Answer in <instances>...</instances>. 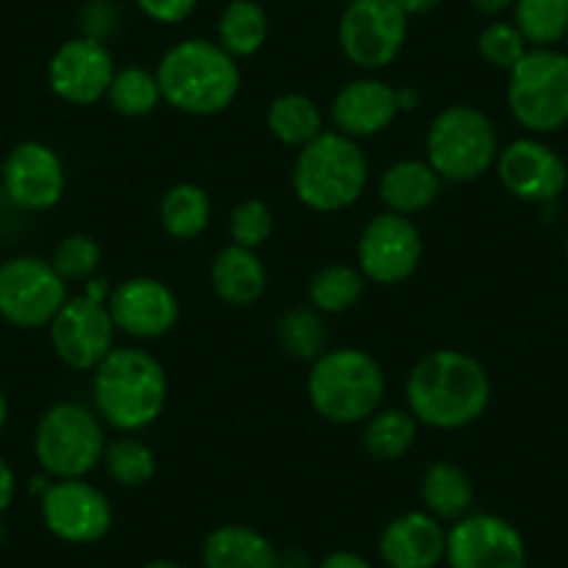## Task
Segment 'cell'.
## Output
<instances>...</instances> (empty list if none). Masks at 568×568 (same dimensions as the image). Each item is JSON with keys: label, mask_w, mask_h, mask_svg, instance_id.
Listing matches in <instances>:
<instances>
[{"label": "cell", "mask_w": 568, "mask_h": 568, "mask_svg": "<svg viewBox=\"0 0 568 568\" xmlns=\"http://www.w3.org/2000/svg\"><path fill=\"white\" fill-rule=\"evenodd\" d=\"M409 413L433 429H463L488 409L490 379L471 354L444 348L418 359L407 376Z\"/></svg>", "instance_id": "1"}, {"label": "cell", "mask_w": 568, "mask_h": 568, "mask_svg": "<svg viewBox=\"0 0 568 568\" xmlns=\"http://www.w3.org/2000/svg\"><path fill=\"white\" fill-rule=\"evenodd\" d=\"M98 415L114 429L136 433L154 424L168 402V374L145 348H112L92 382Z\"/></svg>", "instance_id": "2"}, {"label": "cell", "mask_w": 568, "mask_h": 568, "mask_svg": "<svg viewBox=\"0 0 568 568\" xmlns=\"http://www.w3.org/2000/svg\"><path fill=\"white\" fill-rule=\"evenodd\" d=\"M162 101L195 118L226 112L240 92L237 59L212 40H184L156 68Z\"/></svg>", "instance_id": "3"}, {"label": "cell", "mask_w": 568, "mask_h": 568, "mask_svg": "<svg viewBox=\"0 0 568 568\" xmlns=\"http://www.w3.org/2000/svg\"><path fill=\"white\" fill-rule=\"evenodd\" d=\"M368 160L357 140L341 131H324L307 142L293 165V190L315 212H341L363 195Z\"/></svg>", "instance_id": "4"}, {"label": "cell", "mask_w": 568, "mask_h": 568, "mask_svg": "<svg viewBox=\"0 0 568 568\" xmlns=\"http://www.w3.org/2000/svg\"><path fill=\"white\" fill-rule=\"evenodd\" d=\"M307 396L321 418L332 424H359L379 409L385 374L363 348H332L313 363Z\"/></svg>", "instance_id": "5"}, {"label": "cell", "mask_w": 568, "mask_h": 568, "mask_svg": "<svg viewBox=\"0 0 568 568\" xmlns=\"http://www.w3.org/2000/svg\"><path fill=\"white\" fill-rule=\"evenodd\" d=\"M106 438L101 418L75 402L53 404L37 424L34 455L57 479H84L103 463Z\"/></svg>", "instance_id": "6"}, {"label": "cell", "mask_w": 568, "mask_h": 568, "mask_svg": "<svg viewBox=\"0 0 568 568\" xmlns=\"http://www.w3.org/2000/svg\"><path fill=\"white\" fill-rule=\"evenodd\" d=\"M426 156L446 182H474L499 156V136L479 109L449 106L429 125Z\"/></svg>", "instance_id": "7"}, {"label": "cell", "mask_w": 568, "mask_h": 568, "mask_svg": "<svg viewBox=\"0 0 568 568\" xmlns=\"http://www.w3.org/2000/svg\"><path fill=\"white\" fill-rule=\"evenodd\" d=\"M507 103L518 125L551 134L568 123V53L532 48L510 70Z\"/></svg>", "instance_id": "8"}, {"label": "cell", "mask_w": 568, "mask_h": 568, "mask_svg": "<svg viewBox=\"0 0 568 568\" xmlns=\"http://www.w3.org/2000/svg\"><path fill=\"white\" fill-rule=\"evenodd\" d=\"M68 302L64 278L40 256H12L0 265V318L18 329L51 324Z\"/></svg>", "instance_id": "9"}, {"label": "cell", "mask_w": 568, "mask_h": 568, "mask_svg": "<svg viewBox=\"0 0 568 568\" xmlns=\"http://www.w3.org/2000/svg\"><path fill=\"white\" fill-rule=\"evenodd\" d=\"M407 20L398 0H348L337 31L343 53L363 70L387 68L402 53Z\"/></svg>", "instance_id": "10"}, {"label": "cell", "mask_w": 568, "mask_h": 568, "mask_svg": "<svg viewBox=\"0 0 568 568\" xmlns=\"http://www.w3.org/2000/svg\"><path fill=\"white\" fill-rule=\"evenodd\" d=\"M449 568H527L521 532L494 513H468L446 532Z\"/></svg>", "instance_id": "11"}, {"label": "cell", "mask_w": 568, "mask_h": 568, "mask_svg": "<svg viewBox=\"0 0 568 568\" xmlns=\"http://www.w3.org/2000/svg\"><path fill=\"white\" fill-rule=\"evenodd\" d=\"M48 326H51L53 352L73 371H95L114 348L118 329L106 302L87 293L68 298Z\"/></svg>", "instance_id": "12"}, {"label": "cell", "mask_w": 568, "mask_h": 568, "mask_svg": "<svg viewBox=\"0 0 568 568\" xmlns=\"http://www.w3.org/2000/svg\"><path fill=\"white\" fill-rule=\"evenodd\" d=\"M42 521L64 544H95L112 529L106 494L87 479H57L42 494Z\"/></svg>", "instance_id": "13"}, {"label": "cell", "mask_w": 568, "mask_h": 568, "mask_svg": "<svg viewBox=\"0 0 568 568\" xmlns=\"http://www.w3.org/2000/svg\"><path fill=\"white\" fill-rule=\"evenodd\" d=\"M420 232L407 215L385 212L363 229L357 245L359 271L376 284H398L415 273L420 262Z\"/></svg>", "instance_id": "14"}, {"label": "cell", "mask_w": 568, "mask_h": 568, "mask_svg": "<svg viewBox=\"0 0 568 568\" xmlns=\"http://www.w3.org/2000/svg\"><path fill=\"white\" fill-rule=\"evenodd\" d=\"M112 53L98 37L68 40L48 64V84L53 95L75 106H90L101 101L114 79Z\"/></svg>", "instance_id": "15"}, {"label": "cell", "mask_w": 568, "mask_h": 568, "mask_svg": "<svg viewBox=\"0 0 568 568\" xmlns=\"http://www.w3.org/2000/svg\"><path fill=\"white\" fill-rule=\"evenodd\" d=\"M109 315L114 329L140 341H156L168 335L179 321V298L165 282L151 276L125 278L109 293Z\"/></svg>", "instance_id": "16"}, {"label": "cell", "mask_w": 568, "mask_h": 568, "mask_svg": "<svg viewBox=\"0 0 568 568\" xmlns=\"http://www.w3.org/2000/svg\"><path fill=\"white\" fill-rule=\"evenodd\" d=\"M496 173L510 195L527 204H549L568 182L566 162L532 136L513 140L496 156Z\"/></svg>", "instance_id": "17"}, {"label": "cell", "mask_w": 568, "mask_h": 568, "mask_svg": "<svg viewBox=\"0 0 568 568\" xmlns=\"http://www.w3.org/2000/svg\"><path fill=\"white\" fill-rule=\"evenodd\" d=\"M64 184L62 156L45 142H20L3 162V187L20 210H51L62 201Z\"/></svg>", "instance_id": "18"}, {"label": "cell", "mask_w": 568, "mask_h": 568, "mask_svg": "<svg viewBox=\"0 0 568 568\" xmlns=\"http://www.w3.org/2000/svg\"><path fill=\"white\" fill-rule=\"evenodd\" d=\"M379 557L387 568H438L446 560V529L426 510L404 513L382 532Z\"/></svg>", "instance_id": "19"}, {"label": "cell", "mask_w": 568, "mask_h": 568, "mask_svg": "<svg viewBox=\"0 0 568 568\" xmlns=\"http://www.w3.org/2000/svg\"><path fill=\"white\" fill-rule=\"evenodd\" d=\"M396 90L379 79L352 81L332 101V120L337 131L352 140L379 134L396 120Z\"/></svg>", "instance_id": "20"}, {"label": "cell", "mask_w": 568, "mask_h": 568, "mask_svg": "<svg viewBox=\"0 0 568 568\" xmlns=\"http://www.w3.org/2000/svg\"><path fill=\"white\" fill-rule=\"evenodd\" d=\"M201 560L204 568H278V551L254 527L223 524L206 535Z\"/></svg>", "instance_id": "21"}, {"label": "cell", "mask_w": 568, "mask_h": 568, "mask_svg": "<svg viewBox=\"0 0 568 568\" xmlns=\"http://www.w3.org/2000/svg\"><path fill=\"white\" fill-rule=\"evenodd\" d=\"M212 287L234 307H251L267 287V273L260 256L243 245H226L212 260Z\"/></svg>", "instance_id": "22"}, {"label": "cell", "mask_w": 568, "mask_h": 568, "mask_svg": "<svg viewBox=\"0 0 568 568\" xmlns=\"http://www.w3.org/2000/svg\"><path fill=\"white\" fill-rule=\"evenodd\" d=\"M444 179L429 162L402 160L387 168L379 179V199L396 215H418L438 199Z\"/></svg>", "instance_id": "23"}, {"label": "cell", "mask_w": 568, "mask_h": 568, "mask_svg": "<svg viewBox=\"0 0 568 568\" xmlns=\"http://www.w3.org/2000/svg\"><path fill=\"white\" fill-rule=\"evenodd\" d=\"M420 501L438 521H460L474 505L471 477L457 463H433L420 479Z\"/></svg>", "instance_id": "24"}, {"label": "cell", "mask_w": 568, "mask_h": 568, "mask_svg": "<svg viewBox=\"0 0 568 568\" xmlns=\"http://www.w3.org/2000/svg\"><path fill=\"white\" fill-rule=\"evenodd\" d=\"M267 129L278 142L291 149H304L307 142L324 134V114L313 98L302 92H284L267 109Z\"/></svg>", "instance_id": "25"}, {"label": "cell", "mask_w": 568, "mask_h": 568, "mask_svg": "<svg viewBox=\"0 0 568 568\" xmlns=\"http://www.w3.org/2000/svg\"><path fill=\"white\" fill-rule=\"evenodd\" d=\"M267 40V18L256 0H229L217 23V45L234 59L254 57Z\"/></svg>", "instance_id": "26"}, {"label": "cell", "mask_w": 568, "mask_h": 568, "mask_svg": "<svg viewBox=\"0 0 568 568\" xmlns=\"http://www.w3.org/2000/svg\"><path fill=\"white\" fill-rule=\"evenodd\" d=\"M162 226L171 237L193 240L210 226L212 201L199 184H176L165 193L160 206Z\"/></svg>", "instance_id": "27"}, {"label": "cell", "mask_w": 568, "mask_h": 568, "mask_svg": "<svg viewBox=\"0 0 568 568\" xmlns=\"http://www.w3.org/2000/svg\"><path fill=\"white\" fill-rule=\"evenodd\" d=\"M418 435V420L413 413L404 409H376L368 420H365L363 446L371 457L376 460H398L407 455Z\"/></svg>", "instance_id": "28"}, {"label": "cell", "mask_w": 568, "mask_h": 568, "mask_svg": "<svg viewBox=\"0 0 568 568\" xmlns=\"http://www.w3.org/2000/svg\"><path fill=\"white\" fill-rule=\"evenodd\" d=\"M516 29L535 48H551L568 34V0H516Z\"/></svg>", "instance_id": "29"}, {"label": "cell", "mask_w": 568, "mask_h": 568, "mask_svg": "<svg viewBox=\"0 0 568 568\" xmlns=\"http://www.w3.org/2000/svg\"><path fill=\"white\" fill-rule=\"evenodd\" d=\"M365 276L352 265H326L310 282V302L315 310L341 315L363 298Z\"/></svg>", "instance_id": "30"}, {"label": "cell", "mask_w": 568, "mask_h": 568, "mask_svg": "<svg viewBox=\"0 0 568 568\" xmlns=\"http://www.w3.org/2000/svg\"><path fill=\"white\" fill-rule=\"evenodd\" d=\"M106 98L114 112L123 118H145L160 106L162 90L156 73L142 68H125L114 73Z\"/></svg>", "instance_id": "31"}, {"label": "cell", "mask_w": 568, "mask_h": 568, "mask_svg": "<svg viewBox=\"0 0 568 568\" xmlns=\"http://www.w3.org/2000/svg\"><path fill=\"white\" fill-rule=\"evenodd\" d=\"M278 346L296 359H315L326 352V329L324 321L315 310L310 307H293L278 318L276 326Z\"/></svg>", "instance_id": "32"}, {"label": "cell", "mask_w": 568, "mask_h": 568, "mask_svg": "<svg viewBox=\"0 0 568 568\" xmlns=\"http://www.w3.org/2000/svg\"><path fill=\"white\" fill-rule=\"evenodd\" d=\"M103 463H106L109 477L118 485H123V488H142L156 474L154 452L131 438L112 440L106 452H103Z\"/></svg>", "instance_id": "33"}, {"label": "cell", "mask_w": 568, "mask_h": 568, "mask_svg": "<svg viewBox=\"0 0 568 568\" xmlns=\"http://www.w3.org/2000/svg\"><path fill=\"white\" fill-rule=\"evenodd\" d=\"M51 265L64 282H90L101 265V245L90 234H70L53 248Z\"/></svg>", "instance_id": "34"}, {"label": "cell", "mask_w": 568, "mask_h": 568, "mask_svg": "<svg viewBox=\"0 0 568 568\" xmlns=\"http://www.w3.org/2000/svg\"><path fill=\"white\" fill-rule=\"evenodd\" d=\"M527 45L529 42L524 40V34L516 29V23H490L477 40L479 57H483L490 68L507 70V73L527 57Z\"/></svg>", "instance_id": "35"}, {"label": "cell", "mask_w": 568, "mask_h": 568, "mask_svg": "<svg viewBox=\"0 0 568 568\" xmlns=\"http://www.w3.org/2000/svg\"><path fill=\"white\" fill-rule=\"evenodd\" d=\"M229 232H232L234 245L256 251L273 232L271 206L260 199L240 201L232 210V217H229Z\"/></svg>", "instance_id": "36"}, {"label": "cell", "mask_w": 568, "mask_h": 568, "mask_svg": "<svg viewBox=\"0 0 568 568\" xmlns=\"http://www.w3.org/2000/svg\"><path fill=\"white\" fill-rule=\"evenodd\" d=\"M134 3L145 18L156 20L162 26L184 23L199 7V0H134Z\"/></svg>", "instance_id": "37"}, {"label": "cell", "mask_w": 568, "mask_h": 568, "mask_svg": "<svg viewBox=\"0 0 568 568\" xmlns=\"http://www.w3.org/2000/svg\"><path fill=\"white\" fill-rule=\"evenodd\" d=\"M315 568H374V566H371L363 555H357V551L341 549V551H332V555H326Z\"/></svg>", "instance_id": "38"}, {"label": "cell", "mask_w": 568, "mask_h": 568, "mask_svg": "<svg viewBox=\"0 0 568 568\" xmlns=\"http://www.w3.org/2000/svg\"><path fill=\"white\" fill-rule=\"evenodd\" d=\"M14 494H18V479H14L12 466L0 457V513L9 510V505L14 501Z\"/></svg>", "instance_id": "39"}, {"label": "cell", "mask_w": 568, "mask_h": 568, "mask_svg": "<svg viewBox=\"0 0 568 568\" xmlns=\"http://www.w3.org/2000/svg\"><path fill=\"white\" fill-rule=\"evenodd\" d=\"M444 0H398V7L404 9L407 18H418V14H429L440 7Z\"/></svg>", "instance_id": "40"}, {"label": "cell", "mask_w": 568, "mask_h": 568, "mask_svg": "<svg viewBox=\"0 0 568 568\" xmlns=\"http://www.w3.org/2000/svg\"><path fill=\"white\" fill-rule=\"evenodd\" d=\"M516 0H471V7L477 9L479 14H488V18H496V14L507 12Z\"/></svg>", "instance_id": "41"}, {"label": "cell", "mask_w": 568, "mask_h": 568, "mask_svg": "<svg viewBox=\"0 0 568 568\" xmlns=\"http://www.w3.org/2000/svg\"><path fill=\"white\" fill-rule=\"evenodd\" d=\"M396 101H398V112H409V109H415L418 106V92H413V90H396Z\"/></svg>", "instance_id": "42"}, {"label": "cell", "mask_w": 568, "mask_h": 568, "mask_svg": "<svg viewBox=\"0 0 568 568\" xmlns=\"http://www.w3.org/2000/svg\"><path fill=\"white\" fill-rule=\"evenodd\" d=\"M7 418H9V402H7V393L0 390V429L7 426Z\"/></svg>", "instance_id": "43"}, {"label": "cell", "mask_w": 568, "mask_h": 568, "mask_svg": "<svg viewBox=\"0 0 568 568\" xmlns=\"http://www.w3.org/2000/svg\"><path fill=\"white\" fill-rule=\"evenodd\" d=\"M142 568H182V566H179V562H173V560H151V562H145Z\"/></svg>", "instance_id": "44"}, {"label": "cell", "mask_w": 568, "mask_h": 568, "mask_svg": "<svg viewBox=\"0 0 568 568\" xmlns=\"http://www.w3.org/2000/svg\"><path fill=\"white\" fill-rule=\"evenodd\" d=\"M7 538V529H3V524H0V540Z\"/></svg>", "instance_id": "45"}, {"label": "cell", "mask_w": 568, "mask_h": 568, "mask_svg": "<svg viewBox=\"0 0 568 568\" xmlns=\"http://www.w3.org/2000/svg\"><path fill=\"white\" fill-rule=\"evenodd\" d=\"M566 256H568V240H566Z\"/></svg>", "instance_id": "46"}, {"label": "cell", "mask_w": 568, "mask_h": 568, "mask_svg": "<svg viewBox=\"0 0 568 568\" xmlns=\"http://www.w3.org/2000/svg\"><path fill=\"white\" fill-rule=\"evenodd\" d=\"M566 45H568V34H566Z\"/></svg>", "instance_id": "47"}]
</instances>
